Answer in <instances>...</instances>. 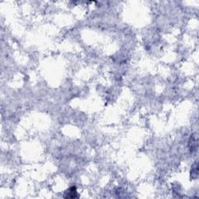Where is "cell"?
<instances>
[{"label": "cell", "mask_w": 199, "mask_h": 199, "mask_svg": "<svg viewBox=\"0 0 199 199\" xmlns=\"http://www.w3.org/2000/svg\"><path fill=\"white\" fill-rule=\"evenodd\" d=\"M65 198H77L78 194H77V191H76V188L75 186L70 187L69 189H68V190L65 192Z\"/></svg>", "instance_id": "cell-1"}, {"label": "cell", "mask_w": 199, "mask_h": 199, "mask_svg": "<svg viewBox=\"0 0 199 199\" xmlns=\"http://www.w3.org/2000/svg\"><path fill=\"white\" fill-rule=\"evenodd\" d=\"M198 163H195L194 166L193 165L192 169H191L190 176H191V177L193 179H197L198 178Z\"/></svg>", "instance_id": "cell-2"}]
</instances>
